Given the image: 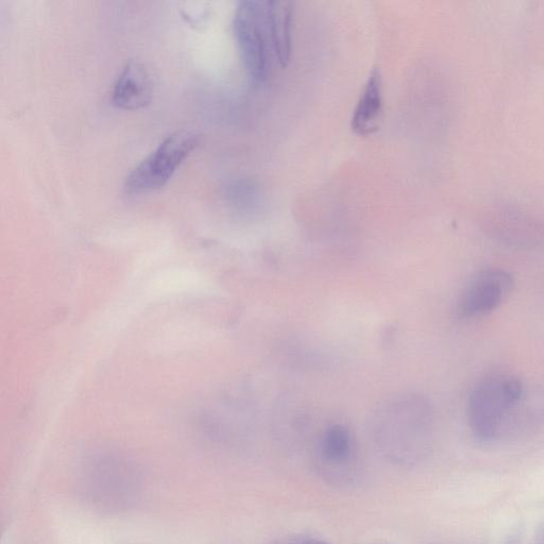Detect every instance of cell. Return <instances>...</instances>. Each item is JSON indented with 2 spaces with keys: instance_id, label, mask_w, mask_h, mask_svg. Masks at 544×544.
<instances>
[{
  "instance_id": "obj_9",
  "label": "cell",
  "mask_w": 544,
  "mask_h": 544,
  "mask_svg": "<svg viewBox=\"0 0 544 544\" xmlns=\"http://www.w3.org/2000/svg\"><path fill=\"white\" fill-rule=\"evenodd\" d=\"M319 458L323 467L340 469L352 459L353 439L343 424H333L319 439Z\"/></svg>"
},
{
  "instance_id": "obj_8",
  "label": "cell",
  "mask_w": 544,
  "mask_h": 544,
  "mask_svg": "<svg viewBox=\"0 0 544 544\" xmlns=\"http://www.w3.org/2000/svg\"><path fill=\"white\" fill-rule=\"evenodd\" d=\"M383 114V85L378 68L370 73L365 88L354 109L351 128L355 134L368 136L380 128Z\"/></svg>"
},
{
  "instance_id": "obj_2",
  "label": "cell",
  "mask_w": 544,
  "mask_h": 544,
  "mask_svg": "<svg viewBox=\"0 0 544 544\" xmlns=\"http://www.w3.org/2000/svg\"><path fill=\"white\" fill-rule=\"evenodd\" d=\"M523 397L522 382L508 374H492L480 381L472 389L467 406L473 434L481 440L495 438Z\"/></svg>"
},
{
  "instance_id": "obj_4",
  "label": "cell",
  "mask_w": 544,
  "mask_h": 544,
  "mask_svg": "<svg viewBox=\"0 0 544 544\" xmlns=\"http://www.w3.org/2000/svg\"><path fill=\"white\" fill-rule=\"evenodd\" d=\"M200 142V135L179 130L167 136L128 175L124 190L129 195H142L161 189L172 179L177 168L191 155Z\"/></svg>"
},
{
  "instance_id": "obj_5",
  "label": "cell",
  "mask_w": 544,
  "mask_h": 544,
  "mask_svg": "<svg viewBox=\"0 0 544 544\" xmlns=\"http://www.w3.org/2000/svg\"><path fill=\"white\" fill-rule=\"evenodd\" d=\"M514 286L513 277L500 268L476 272L457 302L458 315L464 319L483 317L505 301Z\"/></svg>"
},
{
  "instance_id": "obj_7",
  "label": "cell",
  "mask_w": 544,
  "mask_h": 544,
  "mask_svg": "<svg viewBox=\"0 0 544 544\" xmlns=\"http://www.w3.org/2000/svg\"><path fill=\"white\" fill-rule=\"evenodd\" d=\"M265 12L272 53L286 67L293 54V4L284 0L265 2Z\"/></svg>"
},
{
  "instance_id": "obj_3",
  "label": "cell",
  "mask_w": 544,
  "mask_h": 544,
  "mask_svg": "<svg viewBox=\"0 0 544 544\" xmlns=\"http://www.w3.org/2000/svg\"><path fill=\"white\" fill-rule=\"evenodd\" d=\"M233 30L251 84L255 88L264 87L270 74L269 58L272 53L265 2L244 0L238 3L233 19Z\"/></svg>"
},
{
  "instance_id": "obj_10",
  "label": "cell",
  "mask_w": 544,
  "mask_h": 544,
  "mask_svg": "<svg viewBox=\"0 0 544 544\" xmlns=\"http://www.w3.org/2000/svg\"><path fill=\"white\" fill-rule=\"evenodd\" d=\"M301 544H329V543L326 541L313 538V539H305Z\"/></svg>"
},
{
  "instance_id": "obj_1",
  "label": "cell",
  "mask_w": 544,
  "mask_h": 544,
  "mask_svg": "<svg viewBox=\"0 0 544 544\" xmlns=\"http://www.w3.org/2000/svg\"><path fill=\"white\" fill-rule=\"evenodd\" d=\"M430 401L418 394L397 395L382 403L372 418V433L391 461H414L427 446L434 427Z\"/></svg>"
},
{
  "instance_id": "obj_6",
  "label": "cell",
  "mask_w": 544,
  "mask_h": 544,
  "mask_svg": "<svg viewBox=\"0 0 544 544\" xmlns=\"http://www.w3.org/2000/svg\"><path fill=\"white\" fill-rule=\"evenodd\" d=\"M153 85L145 66L131 60L119 73L112 90V104L124 110H138L152 100Z\"/></svg>"
}]
</instances>
